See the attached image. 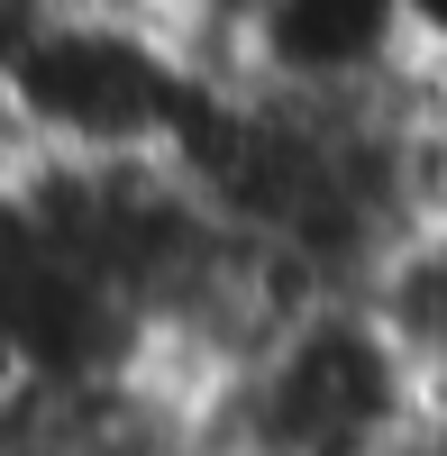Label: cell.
Segmentation results:
<instances>
[{
	"mask_svg": "<svg viewBox=\"0 0 447 456\" xmlns=\"http://www.w3.org/2000/svg\"><path fill=\"white\" fill-rule=\"evenodd\" d=\"M0 83L37 119L46 156H174L201 101L146 19H110L83 0H55L28 19V37L0 55Z\"/></svg>",
	"mask_w": 447,
	"mask_h": 456,
	"instance_id": "6da1fadb",
	"label": "cell"
},
{
	"mask_svg": "<svg viewBox=\"0 0 447 456\" xmlns=\"http://www.w3.org/2000/svg\"><path fill=\"white\" fill-rule=\"evenodd\" d=\"M429 447H438V456H447V402H438V411H429Z\"/></svg>",
	"mask_w": 447,
	"mask_h": 456,
	"instance_id": "3957f363",
	"label": "cell"
},
{
	"mask_svg": "<svg viewBox=\"0 0 447 456\" xmlns=\"http://www.w3.org/2000/svg\"><path fill=\"white\" fill-rule=\"evenodd\" d=\"M356 301L375 311V329L393 338V356L411 365L420 402L438 411L447 402V219L393 228V238L375 247V265H365Z\"/></svg>",
	"mask_w": 447,
	"mask_h": 456,
	"instance_id": "7a4b0ae2",
	"label": "cell"
}]
</instances>
